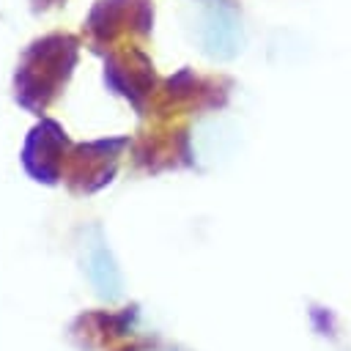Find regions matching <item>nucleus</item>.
<instances>
[{"label":"nucleus","instance_id":"f03ea898","mask_svg":"<svg viewBox=\"0 0 351 351\" xmlns=\"http://www.w3.org/2000/svg\"><path fill=\"white\" fill-rule=\"evenodd\" d=\"M132 351H156V348H132ZM165 351H170V348H165Z\"/></svg>","mask_w":351,"mask_h":351},{"label":"nucleus","instance_id":"f257e3e1","mask_svg":"<svg viewBox=\"0 0 351 351\" xmlns=\"http://www.w3.org/2000/svg\"><path fill=\"white\" fill-rule=\"evenodd\" d=\"M85 271H88V280L93 282V288L101 299L112 302L121 296V291H123L121 269H118V263H115L99 228L90 230V241L85 244Z\"/></svg>","mask_w":351,"mask_h":351}]
</instances>
